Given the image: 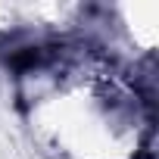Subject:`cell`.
I'll list each match as a JSON object with an SVG mask.
<instances>
[{
  "label": "cell",
  "instance_id": "obj_1",
  "mask_svg": "<svg viewBox=\"0 0 159 159\" xmlns=\"http://www.w3.org/2000/svg\"><path fill=\"white\" fill-rule=\"evenodd\" d=\"M31 97L38 137L62 159H137L147 116L137 91L94 59L62 62Z\"/></svg>",
  "mask_w": 159,
  "mask_h": 159
},
{
  "label": "cell",
  "instance_id": "obj_2",
  "mask_svg": "<svg viewBox=\"0 0 159 159\" xmlns=\"http://www.w3.org/2000/svg\"><path fill=\"white\" fill-rule=\"evenodd\" d=\"M119 13L125 16V25L131 28L134 44L143 47V50H153V44H156V16H159V7H156V3H134V7H122Z\"/></svg>",
  "mask_w": 159,
  "mask_h": 159
}]
</instances>
